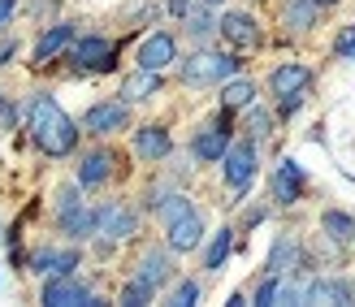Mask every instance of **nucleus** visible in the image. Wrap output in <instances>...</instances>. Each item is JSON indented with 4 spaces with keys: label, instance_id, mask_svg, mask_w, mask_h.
Masks as SVG:
<instances>
[{
    "label": "nucleus",
    "instance_id": "1",
    "mask_svg": "<svg viewBox=\"0 0 355 307\" xmlns=\"http://www.w3.org/2000/svg\"><path fill=\"white\" fill-rule=\"evenodd\" d=\"M31 134L40 143V152H48V156H69L78 148V125L61 113V104L52 96L31 100Z\"/></svg>",
    "mask_w": 355,
    "mask_h": 307
},
{
    "label": "nucleus",
    "instance_id": "2",
    "mask_svg": "<svg viewBox=\"0 0 355 307\" xmlns=\"http://www.w3.org/2000/svg\"><path fill=\"white\" fill-rule=\"evenodd\" d=\"M239 61L225 57V52H195L182 61V82L187 87H212V82H230L234 78Z\"/></svg>",
    "mask_w": 355,
    "mask_h": 307
},
{
    "label": "nucleus",
    "instance_id": "3",
    "mask_svg": "<svg viewBox=\"0 0 355 307\" xmlns=\"http://www.w3.org/2000/svg\"><path fill=\"white\" fill-rule=\"evenodd\" d=\"M135 229H139V216L126 204H104V208H96V234L104 238V247L126 243Z\"/></svg>",
    "mask_w": 355,
    "mask_h": 307
},
{
    "label": "nucleus",
    "instance_id": "4",
    "mask_svg": "<svg viewBox=\"0 0 355 307\" xmlns=\"http://www.w3.org/2000/svg\"><path fill=\"white\" fill-rule=\"evenodd\" d=\"M126 121H130L126 100H100L83 113V130L87 134H117V130H126Z\"/></svg>",
    "mask_w": 355,
    "mask_h": 307
},
{
    "label": "nucleus",
    "instance_id": "5",
    "mask_svg": "<svg viewBox=\"0 0 355 307\" xmlns=\"http://www.w3.org/2000/svg\"><path fill=\"white\" fill-rule=\"evenodd\" d=\"M44 303H48V307H83V303L100 307L104 299H96L83 281H74L69 273H52V277L44 281Z\"/></svg>",
    "mask_w": 355,
    "mask_h": 307
},
{
    "label": "nucleus",
    "instance_id": "6",
    "mask_svg": "<svg viewBox=\"0 0 355 307\" xmlns=\"http://www.w3.org/2000/svg\"><path fill=\"white\" fill-rule=\"evenodd\" d=\"M225 182H230V191H247L252 186V177H256V143L247 139V143H230L225 148Z\"/></svg>",
    "mask_w": 355,
    "mask_h": 307
},
{
    "label": "nucleus",
    "instance_id": "7",
    "mask_svg": "<svg viewBox=\"0 0 355 307\" xmlns=\"http://www.w3.org/2000/svg\"><path fill=\"white\" fill-rule=\"evenodd\" d=\"M117 61V48L109 40H100V35H87V40L74 44V65L78 69H113Z\"/></svg>",
    "mask_w": 355,
    "mask_h": 307
},
{
    "label": "nucleus",
    "instance_id": "8",
    "mask_svg": "<svg viewBox=\"0 0 355 307\" xmlns=\"http://www.w3.org/2000/svg\"><path fill=\"white\" fill-rule=\"evenodd\" d=\"M173 61H178L173 35L156 30V35H148V40L139 44V65H144V69H165V65H173Z\"/></svg>",
    "mask_w": 355,
    "mask_h": 307
},
{
    "label": "nucleus",
    "instance_id": "9",
    "mask_svg": "<svg viewBox=\"0 0 355 307\" xmlns=\"http://www.w3.org/2000/svg\"><path fill=\"white\" fill-rule=\"evenodd\" d=\"M217 30H221L234 48H256V44H260V26H256L252 13H221Z\"/></svg>",
    "mask_w": 355,
    "mask_h": 307
},
{
    "label": "nucleus",
    "instance_id": "10",
    "mask_svg": "<svg viewBox=\"0 0 355 307\" xmlns=\"http://www.w3.org/2000/svg\"><path fill=\"white\" fill-rule=\"evenodd\" d=\"M299 264H304V247H299L295 234H277V243L269 251V273L286 277V273H299Z\"/></svg>",
    "mask_w": 355,
    "mask_h": 307
},
{
    "label": "nucleus",
    "instance_id": "11",
    "mask_svg": "<svg viewBox=\"0 0 355 307\" xmlns=\"http://www.w3.org/2000/svg\"><path fill=\"white\" fill-rule=\"evenodd\" d=\"M299 195H304V169H299L295 160H282L273 169V200L277 204H299Z\"/></svg>",
    "mask_w": 355,
    "mask_h": 307
},
{
    "label": "nucleus",
    "instance_id": "12",
    "mask_svg": "<svg viewBox=\"0 0 355 307\" xmlns=\"http://www.w3.org/2000/svg\"><path fill=\"white\" fill-rule=\"evenodd\" d=\"M200 238H204V216L195 212V208L169 225V251H195V247H200Z\"/></svg>",
    "mask_w": 355,
    "mask_h": 307
},
{
    "label": "nucleus",
    "instance_id": "13",
    "mask_svg": "<svg viewBox=\"0 0 355 307\" xmlns=\"http://www.w3.org/2000/svg\"><path fill=\"white\" fill-rule=\"evenodd\" d=\"M78 268V251H57V247H40L31 256V273H44V277H52V273H74Z\"/></svg>",
    "mask_w": 355,
    "mask_h": 307
},
{
    "label": "nucleus",
    "instance_id": "14",
    "mask_svg": "<svg viewBox=\"0 0 355 307\" xmlns=\"http://www.w3.org/2000/svg\"><path fill=\"white\" fill-rule=\"evenodd\" d=\"M308 82H312V74H308V65H299V61L277 65V69H273V78H269L273 96H304V91H308Z\"/></svg>",
    "mask_w": 355,
    "mask_h": 307
},
{
    "label": "nucleus",
    "instance_id": "15",
    "mask_svg": "<svg viewBox=\"0 0 355 307\" xmlns=\"http://www.w3.org/2000/svg\"><path fill=\"white\" fill-rule=\"evenodd\" d=\"M139 281H148L152 290H161L165 281H173V260H169V251H161V247H152L144 260H139V273H135Z\"/></svg>",
    "mask_w": 355,
    "mask_h": 307
},
{
    "label": "nucleus",
    "instance_id": "16",
    "mask_svg": "<svg viewBox=\"0 0 355 307\" xmlns=\"http://www.w3.org/2000/svg\"><path fill=\"white\" fill-rule=\"evenodd\" d=\"M109 173H113V152L109 148H96L78 160V186H100V182H109Z\"/></svg>",
    "mask_w": 355,
    "mask_h": 307
},
{
    "label": "nucleus",
    "instance_id": "17",
    "mask_svg": "<svg viewBox=\"0 0 355 307\" xmlns=\"http://www.w3.org/2000/svg\"><path fill=\"white\" fill-rule=\"evenodd\" d=\"M230 148V130L225 125H208V130H200L191 139V156L195 160H221Z\"/></svg>",
    "mask_w": 355,
    "mask_h": 307
},
{
    "label": "nucleus",
    "instance_id": "18",
    "mask_svg": "<svg viewBox=\"0 0 355 307\" xmlns=\"http://www.w3.org/2000/svg\"><path fill=\"white\" fill-rule=\"evenodd\" d=\"M135 152L144 156V160H165V156L173 152L169 130H165V125H144V130L135 134Z\"/></svg>",
    "mask_w": 355,
    "mask_h": 307
},
{
    "label": "nucleus",
    "instance_id": "19",
    "mask_svg": "<svg viewBox=\"0 0 355 307\" xmlns=\"http://www.w3.org/2000/svg\"><path fill=\"white\" fill-rule=\"evenodd\" d=\"M156 91H161V69H144V65H139V74H130L126 82H121V100H126V104L152 100Z\"/></svg>",
    "mask_w": 355,
    "mask_h": 307
},
{
    "label": "nucleus",
    "instance_id": "20",
    "mask_svg": "<svg viewBox=\"0 0 355 307\" xmlns=\"http://www.w3.org/2000/svg\"><path fill=\"white\" fill-rule=\"evenodd\" d=\"M355 295H351V286L338 281V277H316L308 286V303H334V307H347Z\"/></svg>",
    "mask_w": 355,
    "mask_h": 307
},
{
    "label": "nucleus",
    "instance_id": "21",
    "mask_svg": "<svg viewBox=\"0 0 355 307\" xmlns=\"http://www.w3.org/2000/svg\"><path fill=\"white\" fill-rule=\"evenodd\" d=\"M74 40V26L69 22H57V26H48L44 35H40V44H35V65H44V61H52L57 52Z\"/></svg>",
    "mask_w": 355,
    "mask_h": 307
},
{
    "label": "nucleus",
    "instance_id": "22",
    "mask_svg": "<svg viewBox=\"0 0 355 307\" xmlns=\"http://www.w3.org/2000/svg\"><path fill=\"white\" fill-rule=\"evenodd\" d=\"M316 0H286L282 5V26L286 30H312L316 26Z\"/></svg>",
    "mask_w": 355,
    "mask_h": 307
},
{
    "label": "nucleus",
    "instance_id": "23",
    "mask_svg": "<svg viewBox=\"0 0 355 307\" xmlns=\"http://www.w3.org/2000/svg\"><path fill=\"white\" fill-rule=\"evenodd\" d=\"M57 221H61V229H65L74 243H83V238H92V234H96V212H92V208H83V204H78V208H69V212H61Z\"/></svg>",
    "mask_w": 355,
    "mask_h": 307
},
{
    "label": "nucleus",
    "instance_id": "24",
    "mask_svg": "<svg viewBox=\"0 0 355 307\" xmlns=\"http://www.w3.org/2000/svg\"><path fill=\"white\" fill-rule=\"evenodd\" d=\"M252 96H256V82H247V78H230V82L221 87V108H225V113H234V108H247V104H252Z\"/></svg>",
    "mask_w": 355,
    "mask_h": 307
},
{
    "label": "nucleus",
    "instance_id": "25",
    "mask_svg": "<svg viewBox=\"0 0 355 307\" xmlns=\"http://www.w3.org/2000/svg\"><path fill=\"white\" fill-rule=\"evenodd\" d=\"M321 229L329 234L334 243H351V238H355V221H351L347 212H334V208L321 216Z\"/></svg>",
    "mask_w": 355,
    "mask_h": 307
},
{
    "label": "nucleus",
    "instance_id": "26",
    "mask_svg": "<svg viewBox=\"0 0 355 307\" xmlns=\"http://www.w3.org/2000/svg\"><path fill=\"white\" fill-rule=\"evenodd\" d=\"M230 247H234V229H221L217 238H212V247H208V256H204V268H212V273H217V268L225 264V256H230Z\"/></svg>",
    "mask_w": 355,
    "mask_h": 307
},
{
    "label": "nucleus",
    "instance_id": "27",
    "mask_svg": "<svg viewBox=\"0 0 355 307\" xmlns=\"http://www.w3.org/2000/svg\"><path fill=\"white\" fill-rule=\"evenodd\" d=\"M191 212V200L187 195H165V200H156V216H161L165 225H173L178 216H187Z\"/></svg>",
    "mask_w": 355,
    "mask_h": 307
},
{
    "label": "nucleus",
    "instance_id": "28",
    "mask_svg": "<svg viewBox=\"0 0 355 307\" xmlns=\"http://www.w3.org/2000/svg\"><path fill=\"white\" fill-rule=\"evenodd\" d=\"M187 30H191V40H208V35L217 30V22H212L208 9H191L187 13Z\"/></svg>",
    "mask_w": 355,
    "mask_h": 307
},
{
    "label": "nucleus",
    "instance_id": "29",
    "mask_svg": "<svg viewBox=\"0 0 355 307\" xmlns=\"http://www.w3.org/2000/svg\"><path fill=\"white\" fill-rule=\"evenodd\" d=\"M269 130H273V117L264 113V108H256V104H247V134H252V139H264V134H269Z\"/></svg>",
    "mask_w": 355,
    "mask_h": 307
},
{
    "label": "nucleus",
    "instance_id": "30",
    "mask_svg": "<svg viewBox=\"0 0 355 307\" xmlns=\"http://www.w3.org/2000/svg\"><path fill=\"white\" fill-rule=\"evenodd\" d=\"M152 295H156V290H152V286L135 277V281L126 286V290H121V303H130V307H144V303H152Z\"/></svg>",
    "mask_w": 355,
    "mask_h": 307
},
{
    "label": "nucleus",
    "instance_id": "31",
    "mask_svg": "<svg viewBox=\"0 0 355 307\" xmlns=\"http://www.w3.org/2000/svg\"><path fill=\"white\" fill-rule=\"evenodd\" d=\"M169 303H173V307H191V303H200V286H195V281H178V286H173V295H169Z\"/></svg>",
    "mask_w": 355,
    "mask_h": 307
},
{
    "label": "nucleus",
    "instance_id": "32",
    "mask_svg": "<svg viewBox=\"0 0 355 307\" xmlns=\"http://www.w3.org/2000/svg\"><path fill=\"white\" fill-rule=\"evenodd\" d=\"M277 286H282V277H277V273H269V277H264V281L256 286V303H260V307L277 303Z\"/></svg>",
    "mask_w": 355,
    "mask_h": 307
},
{
    "label": "nucleus",
    "instance_id": "33",
    "mask_svg": "<svg viewBox=\"0 0 355 307\" xmlns=\"http://www.w3.org/2000/svg\"><path fill=\"white\" fill-rule=\"evenodd\" d=\"M334 57H351L355 61V26H347L338 40H334Z\"/></svg>",
    "mask_w": 355,
    "mask_h": 307
},
{
    "label": "nucleus",
    "instance_id": "34",
    "mask_svg": "<svg viewBox=\"0 0 355 307\" xmlns=\"http://www.w3.org/2000/svg\"><path fill=\"white\" fill-rule=\"evenodd\" d=\"M78 204H83V200H78V186H61V191H57V216L69 212V208H78Z\"/></svg>",
    "mask_w": 355,
    "mask_h": 307
},
{
    "label": "nucleus",
    "instance_id": "35",
    "mask_svg": "<svg viewBox=\"0 0 355 307\" xmlns=\"http://www.w3.org/2000/svg\"><path fill=\"white\" fill-rule=\"evenodd\" d=\"M195 5H191V0H169V13H178V17H187Z\"/></svg>",
    "mask_w": 355,
    "mask_h": 307
},
{
    "label": "nucleus",
    "instance_id": "36",
    "mask_svg": "<svg viewBox=\"0 0 355 307\" xmlns=\"http://www.w3.org/2000/svg\"><path fill=\"white\" fill-rule=\"evenodd\" d=\"M13 5H17V0H0V26H9V17H13Z\"/></svg>",
    "mask_w": 355,
    "mask_h": 307
},
{
    "label": "nucleus",
    "instance_id": "37",
    "mask_svg": "<svg viewBox=\"0 0 355 307\" xmlns=\"http://www.w3.org/2000/svg\"><path fill=\"white\" fill-rule=\"evenodd\" d=\"M299 104H304V96H282V113H295Z\"/></svg>",
    "mask_w": 355,
    "mask_h": 307
},
{
    "label": "nucleus",
    "instance_id": "38",
    "mask_svg": "<svg viewBox=\"0 0 355 307\" xmlns=\"http://www.w3.org/2000/svg\"><path fill=\"white\" fill-rule=\"evenodd\" d=\"M13 52H17V44H5V48H0V65H9V61H13Z\"/></svg>",
    "mask_w": 355,
    "mask_h": 307
},
{
    "label": "nucleus",
    "instance_id": "39",
    "mask_svg": "<svg viewBox=\"0 0 355 307\" xmlns=\"http://www.w3.org/2000/svg\"><path fill=\"white\" fill-rule=\"evenodd\" d=\"M316 5H338V0H316Z\"/></svg>",
    "mask_w": 355,
    "mask_h": 307
},
{
    "label": "nucleus",
    "instance_id": "40",
    "mask_svg": "<svg viewBox=\"0 0 355 307\" xmlns=\"http://www.w3.org/2000/svg\"><path fill=\"white\" fill-rule=\"evenodd\" d=\"M0 117H5V96H0Z\"/></svg>",
    "mask_w": 355,
    "mask_h": 307
},
{
    "label": "nucleus",
    "instance_id": "41",
    "mask_svg": "<svg viewBox=\"0 0 355 307\" xmlns=\"http://www.w3.org/2000/svg\"><path fill=\"white\" fill-rule=\"evenodd\" d=\"M204 5H221V0H204Z\"/></svg>",
    "mask_w": 355,
    "mask_h": 307
}]
</instances>
